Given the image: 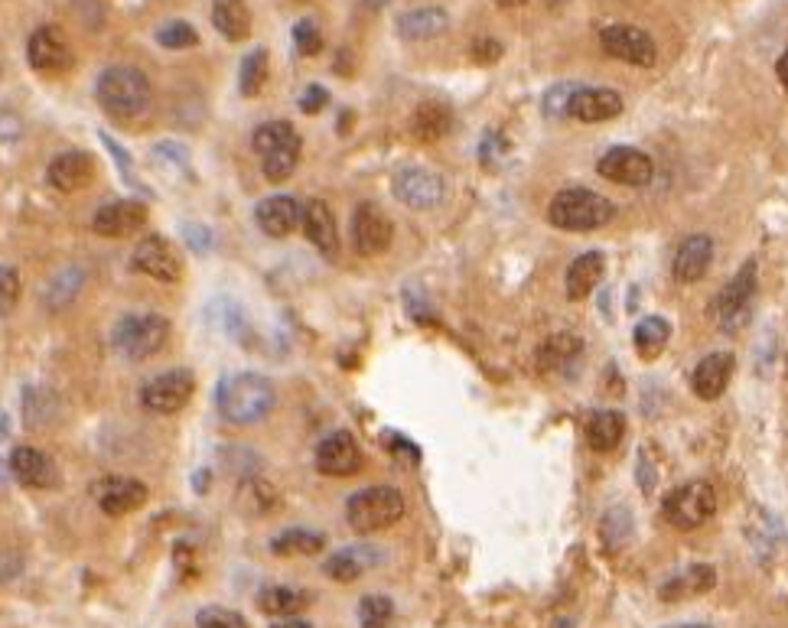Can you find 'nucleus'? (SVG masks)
<instances>
[{"instance_id": "nucleus-1", "label": "nucleus", "mask_w": 788, "mask_h": 628, "mask_svg": "<svg viewBox=\"0 0 788 628\" xmlns=\"http://www.w3.org/2000/svg\"><path fill=\"white\" fill-rule=\"evenodd\" d=\"M215 404H218V414L228 423L251 426V423H258V420H265L271 414V408H274V385L265 375L235 371V375H225L218 381Z\"/></svg>"}, {"instance_id": "nucleus-2", "label": "nucleus", "mask_w": 788, "mask_h": 628, "mask_svg": "<svg viewBox=\"0 0 788 628\" xmlns=\"http://www.w3.org/2000/svg\"><path fill=\"white\" fill-rule=\"evenodd\" d=\"M98 101L101 108L111 115V118H121V121H131L143 115L150 108V98H153V88H150V78L134 66H111L98 75Z\"/></svg>"}, {"instance_id": "nucleus-3", "label": "nucleus", "mask_w": 788, "mask_h": 628, "mask_svg": "<svg viewBox=\"0 0 788 628\" xmlns=\"http://www.w3.org/2000/svg\"><path fill=\"white\" fill-rule=\"evenodd\" d=\"M613 215H616V206L606 196L583 190V186L558 193L548 206L551 225L561 231H596L606 221H613Z\"/></svg>"}, {"instance_id": "nucleus-4", "label": "nucleus", "mask_w": 788, "mask_h": 628, "mask_svg": "<svg viewBox=\"0 0 788 628\" xmlns=\"http://www.w3.org/2000/svg\"><path fill=\"white\" fill-rule=\"evenodd\" d=\"M346 518L358 534H375L388 531L404 518V495L391 486H371V489L356 491L346 501Z\"/></svg>"}, {"instance_id": "nucleus-5", "label": "nucleus", "mask_w": 788, "mask_h": 628, "mask_svg": "<svg viewBox=\"0 0 788 628\" xmlns=\"http://www.w3.org/2000/svg\"><path fill=\"white\" fill-rule=\"evenodd\" d=\"M255 153L261 156V170L271 183H284L300 163V134L287 121H268L255 131Z\"/></svg>"}, {"instance_id": "nucleus-6", "label": "nucleus", "mask_w": 788, "mask_h": 628, "mask_svg": "<svg viewBox=\"0 0 788 628\" xmlns=\"http://www.w3.org/2000/svg\"><path fill=\"white\" fill-rule=\"evenodd\" d=\"M170 339V320L160 313H141V316H125L115 326V346L131 361H143L166 346Z\"/></svg>"}, {"instance_id": "nucleus-7", "label": "nucleus", "mask_w": 788, "mask_h": 628, "mask_svg": "<svg viewBox=\"0 0 788 628\" xmlns=\"http://www.w3.org/2000/svg\"><path fill=\"white\" fill-rule=\"evenodd\" d=\"M661 511L665 518L681 528V531H694L701 524H708L716 511V491L711 489V483H688V486H678L674 491L665 495L661 501Z\"/></svg>"}, {"instance_id": "nucleus-8", "label": "nucleus", "mask_w": 788, "mask_h": 628, "mask_svg": "<svg viewBox=\"0 0 788 628\" xmlns=\"http://www.w3.org/2000/svg\"><path fill=\"white\" fill-rule=\"evenodd\" d=\"M753 296H756V261H746L736 271V278L716 293L714 303L708 306V316L723 333H736V326H743V320L749 313Z\"/></svg>"}, {"instance_id": "nucleus-9", "label": "nucleus", "mask_w": 788, "mask_h": 628, "mask_svg": "<svg viewBox=\"0 0 788 628\" xmlns=\"http://www.w3.org/2000/svg\"><path fill=\"white\" fill-rule=\"evenodd\" d=\"M196 391V378L190 368H170L156 378H150L141 391V404L150 414H176L190 404Z\"/></svg>"}, {"instance_id": "nucleus-10", "label": "nucleus", "mask_w": 788, "mask_h": 628, "mask_svg": "<svg viewBox=\"0 0 788 628\" xmlns=\"http://www.w3.org/2000/svg\"><path fill=\"white\" fill-rule=\"evenodd\" d=\"M600 46L606 56L619 59V63H629V66H639V69H651L655 59H658V50H655V40L639 30V26H629V23H616V26H606L600 33Z\"/></svg>"}, {"instance_id": "nucleus-11", "label": "nucleus", "mask_w": 788, "mask_h": 628, "mask_svg": "<svg viewBox=\"0 0 788 628\" xmlns=\"http://www.w3.org/2000/svg\"><path fill=\"white\" fill-rule=\"evenodd\" d=\"M353 248H356L361 258H378L391 248L395 241V225L385 212L371 203H361L356 212H353Z\"/></svg>"}, {"instance_id": "nucleus-12", "label": "nucleus", "mask_w": 788, "mask_h": 628, "mask_svg": "<svg viewBox=\"0 0 788 628\" xmlns=\"http://www.w3.org/2000/svg\"><path fill=\"white\" fill-rule=\"evenodd\" d=\"M596 173L619 186H648L655 176V163L636 147H613L600 156Z\"/></svg>"}, {"instance_id": "nucleus-13", "label": "nucleus", "mask_w": 788, "mask_h": 628, "mask_svg": "<svg viewBox=\"0 0 788 628\" xmlns=\"http://www.w3.org/2000/svg\"><path fill=\"white\" fill-rule=\"evenodd\" d=\"M395 196L411 209H436L446 199V183L428 166H408L395 176Z\"/></svg>"}, {"instance_id": "nucleus-14", "label": "nucleus", "mask_w": 788, "mask_h": 628, "mask_svg": "<svg viewBox=\"0 0 788 628\" xmlns=\"http://www.w3.org/2000/svg\"><path fill=\"white\" fill-rule=\"evenodd\" d=\"M316 469H320V476H330V479L356 476L361 469V450H358L356 436L349 430L330 433L316 450Z\"/></svg>"}, {"instance_id": "nucleus-15", "label": "nucleus", "mask_w": 788, "mask_h": 628, "mask_svg": "<svg viewBox=\"0 0 788 628\" xmlns=\"http://www.w3.org/2000/svg\"><path fill=\"white\" fill-rule=\"evenodd\" d=\"M131 264H134V271H141V274H147L150 280H160V283H176V280L183 278V261H180V255L173 251L170 241H163V238H156V235L143 238L141 245L134 248Z\"/></svg>"}, {"instance_id": "nucleus-16", "label": "nucleus", "mask_w": 788, "mask_h": 628, "mask_svg": "<svg viewBox=\"0 0 788 628\" xmlns=\"http://www.w3.org/2000/svg\"><path fill=\"white\" fill-rule=\"evenodd\" d=\"M10 473L26 489H56L60 486V466L36 446H17L10 453Z\"/></svg>"}, {"instance_id": "nucleus-17", "label": "nucleus", "mask_w": 788, "mask_h": 628, "mask_svg": "<svg viewBox=\"0 0 788 628\" xmlns=\"http://www.w3.org/2000/svg\"><path fill=\"white\" fill-rule=\"evenodd\" d=\"M26 59L36 72H66L72 66V46L56 26H40L26 43Z\"/></svg>"}, {"instance_id": "nucleus-18", "label": "nucleus", "mask_w": 788, "mask_h": 628, "mask_svg": "<svg viewBox=\"0 0 788 628\" xmlns=\"http://www.w3.org/2000/svg\"><path fill=\"white\" fill-rule=\"evenodd\" d=\"M303 231L320 255H326V258L339 255V225H336V215L326 199H310L303 206Z\"/></svg>"}, {"instance_id": "nucleus-19", "label": "nucleus", "mask_w": 788, "mask_h": 628, "mask_svg": "<svg viewBox=\"0 0 788 628\" xmlns=\"http://www.w3.org/2000/svg\"><path fill=\"white\" fill-rule=\"evenodd\" d=\"M98 508L111 518H121V515H131L147 505V486L138 479H128V476H115V479H105L98 489Z\"/></svg>"}, {"instance_id": "nucleus-20", "label": "nucleus", "mask_w": 788, "mask_h": 628, "mask_svg": "<svg viewBox=\"0 0 788 628\" xmlns=\"http://www.w3.org/2000/svg\"><path fill=\"white\" fill-rule=\"evenodd\" d=\"M619 115H623V98L613 88H576V95L571 98V118L576 121L600 124Z\"/></svg>"}, {"instance_id": "nucleus-21", "label": "nucleus", "mask_w": 788, "mask_h": 628, "mask_svg": "<svg viewBox=\"0 0 788 628\" xmlns=\"http://www.w3.org/2000/svg\"><path fill=\"white\" fill-rule=\"evenodd\" d=\"M733 368H736V358L730 351H711L708 358H701V365L694 368L691 375V388L701 401H716L730 378H733Z\"/></svg>"}, {"instance_id": "nucleus-22", "label": "nucleus", "mask_w": 788, "mask_h": 628, "mask_svg": "<svg viewBox=\"0 0 788 628\" xmlns=\"http://www.w3.org/2000/svg\"><path fill=\"white\" fill-rule=\"evenodd\" d=\"M147 221V209L141 203H131V199H121V203H111V206H101L91 218V228L105 238H128V235H138Z\"/></svg>"}, {"instance_id": "nucleus-23", "label": "nucleus", "mask_w": 788, "mask_h": 628, "mask_svg": "<svg viewBox=\"0 0 788 628\" xmlns=\"http://www.w3.org/2000/svg\"><path fill=\"white\" fill-rule=\"evenodd\" d=\"M91 176H95V160H91L88 153H82V150L60 153V156L50 163V170H46L50 186L60 190V193H78L85 183H91Z\"/></svg>"}, {"instance_id": "nucleus-24", "label": "nucleus", "mask_w": 788, "mask_h": 628, "mask_svg": "<svg viewBox=\"0 0 788 628\" xmlns=\"http://www.w3.org/2000/svg\"><path fill=\"white\" fill-rule=\"evenodd\" d=\"M258 228L268 238H287L296 231V225H303V206L290 196H271L265 203H258Z\"/></svg>"}, {"instance_id": "nucleus-25", "label": "nucleus", "mask_w": 788, "mask_h": 628, "mask_svg": "<svg viewBox=\"0 0 788 628\" xmlns=\"http://www.w3.org/2000/svg\"><path fill=\"white\" fill-rule=\"evenodd\" d=\"M714 261V241L708 235H691L681 241L678 255H674V280L681 283H698L708 278Z\"/></svg>"}, {"instance_id": "nucleus-26", "label": "nucleus", "mask_w": 788, "mask_h": 628, "mask_svg": "<svg viewBox=\"0 0 788 628\" xmlns=\"http://www.w3.org/2000/svg\"><path fill=\"white\" fill-rule=\"evenodd\" d=\"M714 583H716L714 566H708V563H694V566H688L684 573H674L671 580H665L661 589H658V596H661L665 603H678V599L701 596V593L714 589Z\"/></svg>"}, {"instance_id": "nucleus-27", "label": "nucleus", "mask_w": 788, "mask_h": 628, "mask_svg": "<svg viewBox=\"0 0 788 628\" xmlns=\"http://www.w3.org/2000/svg\"><path fill=\"white\" fill-rule=\"evenodd\" d=\"M446 26H450V13L443 7H418V10H408V13L398 17V36L408 40V43L433 40Z\"/></svg>"}, {"instance_id": "nucleus-28", "label": "nucleus", "mask_w": 788, "mask_h": 628, "mask_svg": "<svg viewBox=\"0 0 788 628\" xmlns=\"http://www.w3.org/2000/svg\"><path fill=\"white\" fill-rule=\"evenodd\" d=\"M375 563H381V551H375V548H343L326 560L323 570L336 583H356L358 576Z\"/></svg>"}, {"instance_id": "nucleus-29", "label": "nucleus", "mask_w": 788, "mask_h": 628, "mask_svg": "<svg viewBox=\"0 0 788 628\" xmlns=\"http://www.w3.org/2000/svg\"><path fill=\"white\" fill-rule=\"evenodd\" d=\"M583 433H586V443L600 453H609L623 443V433H626V418L619 411H593L586 423H583Z\"/></svg>"}, {"instance_id": "nucleus-30", "label": "nucleus", "mask_w": 788, "mask_h": 628, "mask_svg": "<svg viewBox=\"0 0 788 628\" xmlns=\"http://www.w3.org/2000/svg\"><path fill=\"white\" fill-rule=\"evenodd\" d=\"M213 23L215 30L231 43H241L251 36V10L245 0H215Z\"/></svg>"}, {"instance_id": "nucleus-31", "label": "nucleus", "mask_w": 788, "mask_h": 628, "mask_svg": "<svg viewBox=\"0 0 788 628\" xmlns=\"http://www.w3.org/2000/svg\"><path fill=\"white\" fill-rule=\"evenodd\" d=\"M603 274H606V258H603L600 251H586V255H580L571 268H568V280H564V283H568V296H571V300L590 296L593 286L603 280Z\"/></svg>"}, {"instance_id": "nucleus-32", "label": "nucleus", "mask_w": 788, "mask_h": 628, "mask_svg": "<svg viewBox=\"0 0 788 628\" xmlns=\"http://www.w3.org/2000/svg\"><path fill=\"white\" fill-rule=\"evenodd\" d=\"M450 128H453V111L443 101H424L411 118V134L424 143L443 140L450 134Z\"/></svg>"}, {"instance_id": "nucleus-33", "label": "nucleus", "mask_w": 788, "mask_h": 628, "mask_svg": "<svg viewBox=\"0 0 788 628\" xmlns=\"http://www.w3.org/2000/svg\"><path fill=\"white\" fill-rule=\"evenodd\" d=\"M580 355H583V339H576L571 333H558L538 349V368L541 371H561V368H571Z\"/></svg>"}, {"instance_id": "nucleus-34", "label": "nucleus", "mask_w": 788, "mask_h": 628, "mask_svg": "<svg viewBox=\"0 0 788 628\" xmlns=\"http://www.w3.org/2000/svg\"><path fill=\"white\" fill-rule=\"evenodd\" d=\"M258 606L265 616H281V619H290L296 613H303L310 606V593L303 589H290V586H268L261 589L258 596Z\"/></svg>"}, {"instance_id": "nucleus-35", "label": "nucleus", "mask_w": 788, "mask_h": 628, "mask_svg": "<svg viewBox=\"0 0 788 628\" xmlns=\"http://www.w3.org/2000/svg\"><path fill=\"white\" fill-rule=\"evenodd\" d=\"M326 548V538L316 534V531H306V528H290L284 534H278L271 541V551L278 557H313Z\"/></svg>"}, {"instance_id": "nucleus-36", "label": "nucleus", "mask_w": 788, "mask_h": 628, "mask_svg": "<svg viewBox=\"0 0 788 628\" xmlns=\"http://www.w3.org/2000/svg\"><path fill=\"white\" fill-rule=\"evenodd\" d=\"M82 286H85L82 268H75V264L63 268L56 278L50 280V286H46V306H50V310H63V306H69L72 300L82 293Z\"/></svg>"}, {"instance_id": "nucleus-37", "label": "nucleus", "mask_w": 788, "mask_h": 628, "mask_svg": "<svg viewBox=\"0 0 788 628\" xmlns=\"http://www.w3.org/2000/svg\"><path fill=\"white\" fill-rule=\"evenodd\" d=\"M668 339H671V326L661 316H645L643 323L636 326V349H639L643 358L661 355V349L668 346Z\"/></svg>"}, {"instance_id": "nucleus-38", "label": "nucleus", "mask_w": 788, "mask_h": 628, "mask_svg": "<svg viewBox=\"0 0 788 628\" xmlns=\"http://www.w3.org/2000/svg\"><path fill=\"white\" fill-rule=\"evenodd\" d=\"M265 82H268V53H265V50H251V53L241 59L238 91H241L245 98H255V95H261Z\"/></svg>"}, {"instance_id": "nucleus-39", "label": "nucleus", "mask_w": 788, "mask_h": 628, "mask_svg": "<svg viewBox=\"0 0 788 628\" xmlns=\"http://www.w3.org/2000/svg\"><path fill=\"white\" fill-rule=\"evenodd\" d=\"M395 619V603L388 596H365L358 603V622L361 628H388Z\"/></svg>"}, {"instance_id": "nucleus-40", "label": "nucleus", "mask_w": 788, "mask_h": 628, "mask_svg": "<svg viewBox=\"0 0 788 628\" xmlns=\"http://www.w3.org/2000/svg\"><path fill=\"white\" fill-rule=\"evenodd\" d=\"M629 534H633V515L626 508H613V511L603 515V541H606V548L619 551L629 541Z\"/></svg>"}, {"instance_id": "nucleus-41", "label": "nucleus", "mask_w": 788, "mask_h": 628, "mask_svg": "<svg viewBox=\"0 0 788 628\" xmlns=\"http://www.w3.org/2000/svg\"><path fill=\"white\" fill-rule=\"evenodd\" d=\"M156 43L166 46V50H190V46L199 43V33H196V26H190L183 20H173V23H163L156 30Z\"/></svg>"}, {"instance_id": "nucleus-42", "label": "nucleus", "mask_w": 788, "mask_h": 628, "mask_svg": "<svg viewBox=\"0 0 788 628\" xmlns=\"http://www.w3.org/2000/svg\"><path fill=\"white\" fill-rule=\"evenodd\" d=\"M576 82H561V85H554V88H548L544 91V115L548 118H564V115H571V98L576 95Z\"/></svg>"}, {"instance_id": "nucleus-43", "label": "nucleus", "mask_w": 788, "mask_h": 628, "mask_svg": "<svg viewBox=\"0 0 788 628\" xmlns=\"http://www.w3.org/2000/svg\"><path fill=\"white\" fill-rule=\"evenodd\" d=\"M293 46H296L300 56H320V50H323V33H320V26H316L313 20H300V23L293 26Z\"/></svg>"}, {"instance_id": "nucleus-44", "label": "nucleus", "mask_w": 788, "mask_h": 628, "mask_svg": "<svg viewBox=\"0 0 788 628\" xmlns=\"http://www.w3.org/2000/svg\"><path fill=\"white\" fill-rule=\"evenodd\" d=\"M196 626L199 628H251L245 616L231 613V609H222V606H206L199 609L196 616Z\"/></svg>"}, {"instance_id": "nucleus-45", "label": "nucleus", "mask_w": 788, "mask_h": 628, "mask_svg": "<svg viewBox=\"0 0 788 628\" xmlns=\"http://www.w3.org/2000/svg\"><path fill=\"white\" fill-rule=\"evenodd\" d=\"M20 303V274L13 268H0V316L13 313Z\"/></svg>"}, {"instance_id": "nucleus-46", "label": "nucleus", "mask_w": 788, "mask_h": 628, "mask_svg": "<svg viewBox=\"0 0 788 628\" xmlns=\"http://www.w3.org/2000/svg\"><path fill=\"white\" fill-rule=\"evenodd\" d=\"M72 3H75V13L82 17L85 26H91V30L101 26V20H105V0H72Z\"/></svg>"}, {"instance_id": "nucleus-47", "label": "nucleus", "mask_w": 788, "mask_h": 628, "mask_svg": "<svg viewBox=\"0 0 788 628\" xmlns=\"http://www.w3.org/2000/svg\"><path fill=\"white\" fill-rule=\"evenodd\" d=\"M473 59L476 63H483V66H489V63H496V59H501V43L499 40H493V36H483V40H476L473 43Z\"/></svg>"}, {"instance_id": "nucleus-48", "label": "nucleus", "mask_w": 788, "mask_h": 628, "mask_svg": "<svg viewBox=\"0 0 788 628\" xmlns=\"http://www.w3.org/2000/svg\"><path fill=\"white\" fill-rule=\"evenodd\" d=\"M23 138V121L0 105V143H13V140Z\"/></svg>"}, {"instance_id": "nucleus-49", "label": "nucleus", "mask_w": 788, "mask_h": 628, "mask_svg": "<svg viewBox=\"0 0 788 628\" xmlns=\"http://www.w3.org/2000/svg\"><path fill=\"white\" fill-rule=\"evenodd\" d=\"M330 105V91L323 88V85H310L306 91H303V98H300V108L306 111V115H316V111H323Z\"/></svg>"}, {"instance_id": "nucleus-50", "label": "nucleus", "mask_w": 788, "mask_h": 628, "mask_svg": "<svg viewBox=\"0 0 788 628\" xmlns=\"http://www.w3.org/2000/svg\"><path fill=\"white\" fill-rule=\"evenodd\" d=\"M776 75H779V82H782V88L788 91V46L786 53L779 56V63H776Z\"/></svg>"}, {"instance_id": "nucleus-51", "label": "nucleus", "mask_w": 788, "mask_h": 628, "mask_svg": "<svg viewBox=\"0 0 788 628\" xmlns=\"http://www.w3.org/2000/svg\"><path fill=\"white\" fill-rule=\"evenodd\" d=\"M274 628H313L310 622H303V619H296V616H290V619H284V622H278Z\"/></svg>"}, {"instance_id": "nucleus-52", "label": "nucleus", "mask_w": 788, "mask_h": 628, "mask_svg": "<svg viewBox=\"0 0 788 628\" xmlns=\"http://www.w3.org/2000/svg\"><path fill=\"white\" fill-rule=\"evenodd\" d=\"M10 476H13V473H10V469H7V463L0 459V491L7 489V483H10Z\"/></svg>"}, {"instance_id": "nucleus-53", "label": "nucleus", "mask_w": 788, "mask_h": 628, "mask_svg": "<svg viewBox=\"0 0 788 628\" xmlns=\"http://www.w3.org/2000/svg\"><path fill=\"white\" fill-rule=\"evenodd\" d=\"M499 7H505V10H515V7H521V3H528V0H496Z\"/></svg>"}, {"instance_id": "nucleus-54", "label": "nucleus", "mask_w": 788, "mask_h": 628, "mask_svg": "<svg viewBox=\"0 0 788 628\" xmlns=\"http://www.w3.org/2000/svg\"><path fill=\"white\" fill-rule=\"evenodd\" d=\"M554 628H573V619H558V622H554Z\"/></svg>"}, {"instance_id": "nucleus-55", "label": "nucleus", "mask_w": 788, "mask_h": 628, "mask_svg": "<svg viewBox=\"0 0 788 628\" xmlns=\"http://www.w3.org/2000/svg\"><path fill=\"white\" fill-rule=\"evenodd\" d=\"M365 3H368V7H385L388 0H365Z\"/></svg>"}, {"instance_id": "nucleus-56", "label": "nucleus", "mask_w": 788, "mask_h": 628, "mask_svg": "<svg viewBox=\"0 0 788 628\" xmlns=\"http://www.w3.org/2000/svg\"><path fill=\"white\" fill-rule=\"evenodd\" d=\"M674 628H708V626H674Z\"/></svg>"}, {"instance_id": "nucleus-57", "label": "nucleus", "mask_w": 788, "mask_h": 628, "mask_svg": "<svg viewBox=\"0 0 788 628\" xmlns=\"http://www.w3.org/2000/svg\"><path fill=\"white\" fill-rule=\"evenodd\" d=\"M548 3H551V7H554V3H564V0H548Z\"/></svg>"}, {"instance_id": "nucleus-58", "label": "nucleus", "mask_w": 788, "mask_h": 628, "mask_svg": "<svg viewBox=\"0 0 788 628\" xmlns=\"http://www.w3.org/2000/svg\"><path fill=\"white\" fill-rule=\"evenodd\" d=\"M786 368H788V365H786ZM786 378H788V371H786Z\"/></svg>"}]
</instances>
